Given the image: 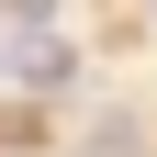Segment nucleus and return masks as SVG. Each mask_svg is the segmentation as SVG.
Listing matches in <instances>:
<instances>
[{"label":"nucleus","instance_id":"1","mask_svg":"<svg viewBox=\"0 0 157 157\" xmlns=\"http://www.w3.org/2000/svg\"><path fill=\"white\" fill-rule=\"evenodd\" d=\"M78 56L56 45V34H11V90H67Z\"/></svg>","mask_w":157,"mask_h":157},{"label":"nucleus","instance_id":"2","mask_svg":"<svg viewBox=\"0 0 157 157\" xmlns=\"http://www.w3.org/2000/svg\"><path fill=\"white\" fill-rule=\"evenodd\" d=\"M0 23H11V34H45V23H56V0H0Z\"/></svg>","mask_w":157,"mask_h":157}]
</instances>
